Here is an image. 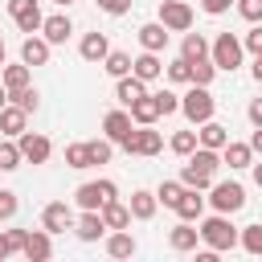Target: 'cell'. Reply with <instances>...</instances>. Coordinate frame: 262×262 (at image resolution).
<instances>
[{
  "label": "cell",
  "instance_id": "cell-1",
  "mask_svg": "<svg viewBox=\"0 0 262 262\" xmlns=\"http://www.w3.org/2000/svg\"><path fill=\"white\" fill-rule=\"evenodd\" d=\"M217 168H221V151H213V147H196V151L188 156V164L180 168V180H184L188 188H209L213 176H217Z\"/></svg>",
  "mask_w": 262,
  "mask_h": 262
},
{
  "label": "cell",
  "instance_id": "cell-2",
  "mask_svg": "<svg viewBox=\"0 0 262 262\" xmlns=\"http://www.w3.org/2000/svg\"><path fill=\"white\" fill-rule=\"evenodd\" d=\"M237 229H233V221H229V213H213V217H205L201 221V242L209 246V250H217V254H225V250H233L237 246Z\"/></svg>",
  "mask_w": 262,
  "mask_h": 262
},
{
  "label": "cell",
  "instance_id": "cell-3",
  "mask_svg": "<svg viewBox=\"0 0 262 262\" xmlns=\"http://www.w3.org/2000/svg\"><path fill=\"white\" fill-rule=\"evenodd\" d=\"M213 111H217V98L209 94V86H196V82H192V90H188V94H180V115H184L192 127L209 123V119H213Z\"/></svg>",
  "mask_w": 262,
  "mask_h": 262
},
{
  "label": "cell",
  "instance_id": "cell-4",
  "mask_svg": "<svg viewBox=\"0 0 262 262\" xmlns=\"http://www.w3.org/2000/svg\"><path fill=\"white\" fill-rule=\"evenodd\" d=\"M209 57L217 61V70H225V74H233L237 66H242V57H246V45L233 37V33H217V41L209 45Z\"/></svg>",
  "mask_w": 262,
  "mask_h": 262
},
{
  "label": "cell",
  "instance_id": "cell-5",
  "mask_svg": "<svg viewBox=\"0 0 262 262\" xmlns=\"http://www.w3.org/2000/svg\"><path fill=\"white\" fill-rule=\"evenodd\" d=\"M119 147H123L127 156H160V151H164V135L151 131V127H135Z\"/></svg>",
  "mask_w": 262,
  "mask_h": 262
},
{
  "label": "cell",
  "instance_id": "cell-6",
  "mask_svg": "<svg viewBox=\"0 0 262 262\" xmlns=\"http://www.w3.org/2000/svg\"><path fill=\"white\" fill-rule=\"evenodd\" d=\"M209 205H213L217 213H237V209L246 205V188H242L237 180H221V184H213Z\"/></svg>",
  "mask_w": 262,
  "mask_h": 262
},
{
  "label": "cell",
  "instance_id": "cell-7",
  "mask_svg": "<svg viewBox=\"0 0 262 262\" xmlns=\"http://www.w3.org/2000/svg\"><path fill=\"white\" fill-rule=\"evenodd\" d=\"M160 25L168 33H188L192 29V8L188 0H160Z\"/></svg>",
  "mask_w": 262,
  "mask_h": 262
},
{
  "label": "cell",
  "instance_id": "cell-8",
  "mask_svg": "<svg viewBox=\"0 0 262 262\" xmlns=\"http://www.w3.org/2000/svg\"><path fill=\"white\" fill-rule=\"evenodd\" d=\"M115 180H90V184H82L78 192H74V201L82 205V209H102L106 201H115Z\"/></svg>",
  "mask_w": 262,
  "mask_h": 262
},
{
  "label": "cell",
  "instance_id": "cell-9",
  "mask_svg": "<svg viewBox=\"0 0 262 262\" xmlns=\"http://www.w3.org/2000/svg\"><path fill=\"white\" fill-rule=\"evenodd\" d=\"M74 209L66 205V201H49L45 209H41V225L49 229V233H66V229H74Z\"/></svg>",
  "mask_w": 262,
  "mask_h": 262
},
{
  "label": "cell",
  "instance_id": "cell-10",
  "mask_svg": "<svg viewBox=\"0 0 262 262\" xmlns=\"http://www.w3.org/2000/svg\"><path fill=\"white\" fill-rule=\"evenodd\" d=\"M8 12H12V20H16V29H20V33H37V29L45 25V16H41L37 0H8Z\"/></svg>",
  "mask_w": 262,
  "mask_h": 262
},
{
  "label": "cell",
  "instance_id": "cell-11",
  "mask_svg": "<svg viewBox=\"0 0 262 262\" xmlns=\"http://www.w3.org/2000/svg\"><path fill=\"white\" fill-rule=\"evenodd\" d=\"M16 143H20V156H25L29 164H45V160L53 156V143H49L41 131H25V135H16Z\"/></svg>",
  "mask_w": 262,
  "mask_h": 262
},
{
  "label": "cell",
  "instance_id": "cell-12",
  "mask_svg": "<svg viewBox=\"0 0 262 262\" xmlns=\"http://www.w3.org/2000/svg\"><path fill=\"white\" fill-rule=\"evenodd\" d=\"M131 123H135V119H131V111H127V106H123V111H106V119H102V135H106L111 143H123V139L135 131Z\"/></svg>",
  "mask_w": 262,
  "mask_h": 262
},
{
  "label": "cell",
  "instance_id": "cell-13",
  "mask_svg": "<svg viewBox=\"0 0 262 262\" xmlns=\"http://www.w3.org/2000/svg\"><path fill=\"white\" fill-rule=\"evenodd\" d=\"M49 41L45 37H37V33H29L25 41H20V61L25 66H49Z\"/></svg>",
  "mask_w": 262,
  "mask_h": 262
},
{
  "label": "cell",
  "instance_id": "cell-14",
  "mask_svg": "<svg viewBox=\"0 0 262 262\" xmlns=\"http://www.w3.org/2000/svg\"><path fill=\"white\" fill-rule=\"evenodd\" d=\"M205 201H209V196H201V188H188V184H184V192H180V201H176V217H180V221H201Z\"/></svg>",
  "mask_w": 262,
  "mask_h": 262
},
{
  "label": "cell",
  "instance_id": "cell-15",
  "mask_svg": "<svg viewBox=\"0 0 262 262\" xmlns=\"http://www.w3.org/2000/svg\"><path fill=\"white\" fill-rule=\"evenodd\" d=\"M74 233H78L82 242H98V237L106 233V221H102V213H98V209H82V217L74 221Z\"/></svg>",
  "mask_w": 262,
  "mask_h": 262
},
{
  "label": "cell",
  "instance_id": "cell-16",
  "mask_svg": "<svg viewBox=\"0 0 262 262\" xmlns=\"http://www.w3.org/2000/svg\"><path fill=\"white\" fill-rule=\"evenodd\" d=\"M29 262H45L49 254H53V242H49V229L41 225V229H29V237H25V250H20Z\"/></svg>",
  "mask_w": 262,
  "mask_h": 262
},
{
  "label": "cell",
  "instance_id": "cell-17",
  "mask_svg": "<svg viewBox=\"0 0 262 262\" xmlns=\"http://www.w3.org/2000/svg\"><path fill=\"white\" fill-rule=\"evenodd\" d=\"M131 74H135L139 82H156V78L164 74V61H160V53H151V49H143L139 57H131Z\"/></svg>",
  "mask_w": 262,
  "mask_h": 262
},
{
  "label": "cell",
  "instance_id": "cell-18",
  "mask_svg": "<svg viewBox=\"0 0 262 262\" xmlns=\"http://www.w3.org/2000/svg\"><path fill=\"white\" fill-rule=\"evenodd\" d=\"M70 33H74V25H70V16H66V12L45 16V25H41V37H45L49 45H66V41H70Z\"/></svg>",
  "mask_w": 262,
  "mask_h": 262
},
{
  "label": "cell",
  "instance_id": "cell-19",
  "mask_svg": "<svg viewBox=\"0 0 262 262\" xmlns=\"http://www.w3.org/2000/svg\"><path fill=\"white\" fill-rule=\"evenodd\" d=\"M143 94H147V82H139L135 74L115 78V98H119V106H131V102H139Z\"/></svg>",
  "mask_w": 262,
  "mask_h": 262
},
{
  "label": "cell",
  "instance_id": "cell-20",
  "mask_svg": "<svg viewBox=\"0 0 262 262\" xmlns=\"http://www.w3.org/2000/svg\"><path fill=\"white\" fill-rule=\"evenodd\" d=\"M25 123H29V111H25V106H16V102H12V106H4V111H0V131H4L8 139L25 135Z\"/></svg>",
  "mask_w": 262,
  "mask_h": 262
},
{
  "label": "cell",
  "instance_id": "cell-21",
  "mask_svg": "<svg viewBox=\"0 0 262 262\" xmlns=\"http://www.w3.org/2000/svg\"><path fill=\"white\" fill-rule=\"evenodd\" d=\"M196 242H201V229H192V221H180V225L168 233V246H172L176 254H188V250H196Z\"/></svg>",
  "mask_w": 262,
  "mask_h": 262
},
{
  "label": "cell",
  "instance_id": "cell-22",
  "mask_svg": "<svg viewBox=\"0 0 262 262\" xmlns=\"http://www.w3.org/2000/svg\"><path fill=\"white\" fill-rule=\"evenodd\" d=\"M127 111H131V119H135L139 127H151V123L164 115V111H160V102H156V94H143V98H139V102H131Z\"/></svg>",
  "mask_w": 262,
  "mask_h": 262
},
{
  "label": "cell",
  "instance_id": "cell-23",
  "mask_svg": "<svg viewBox=\"0 0 262 262\" xmlns=\"http://www.w3.org/2000/svg\"><path fill=\"white\" fill-rule=\"evenodd\" d=\"M221 164H229V168H254V147L229 139V143L221 147Z\"/></svg>",
  "mask_w": 262,
  "mask_h": 262
},
{
  "label": "cell",
  "instance_id": "cell-24",
  "mask_svg": "<svg viewBox=\"0 0 262 262\" xmlns=\"http://www.w3.org/2000/svg\"><path fill=\"white\" fill-rule=\"evenodd\" d=\"M156 205H160L156 192H147V188H135V192H131V217H135V221H151V217H156Z\"/></svg>",
  "mask_w": 262,
  "mask_h": 262
},
{
  "label": "cell",
  "instance_id": "cell-25",
  "mask_svg": "<svg viewBox=\"0 0 262 262\" xmlns=\"http://www.w3.org/2000/svg\"><path fill=\"white\" fill-rule=\"evenodd\" d=\"M78 53H82L86 61H102V57L111 53V41H106V33H86V37H82V45H78Z\"/></svg>",
  "mask_w": 262,
  "mask_h": 262
},
{
  "label": "cell",
  "instance_id": "cell-26",
  "mask_svg": "<svg viewBox=\"0 0 262 262\" xmlns=\"http://www.w3.org/2000/svg\"><path fill=\"white\" fill-rule=\"evenodd\" d=\"M196 139H201V147H213V151H221L225 143H229V127H221V123H201V131H196Z\"/></svg>",
  "mask_w": 262,
  "mask_h": 262
},
{
  "label": "cell",
  "instance_id": "cell-27",
  "mask_svg": "<svg viewBox=\"0 0 262 262\" xmlns=\"http://www.w3.org/2000/svg\"><path fill=\"white\" fill-rule=\"evenodd\" d=\"M98 213H102L106 229H127V225H131V205H119V196H115V201H106Z\"/></svg>",
  "mask_w": 262,
  "mask_h": 262
},
{
  "label": "cell",
  "instance_id": "cell-28",
  "mask_svg": "<svg viewBox=\"0 0 262 262\" xmlns=\"http://www.w3.org/2000/svg\"><path fill=\"white\" fill-rule=\"evenodd\" d=\"M139 45H143V49H151V53H160V49L168 45V29H164L160 20L143 25V29H139Z\"/></svg>",
  "mask_w": 262,
  "mask_h": 262
},
{
  "label": "cell",
  "instance_id": "cell-29",
  "mask_svg": "<svg viewBox=\"0 0 262 262\" xmlns=\"http://www.w3.org/2000/svg\"><path fill=\"white\" fill-rule=\"evenodd\" d=\"M106 254H111V258H131V254H135V237H131L127 229H115V233L106 237Z\"/></svg>",
  "mask_w": 262,
  "mask_h": 262
},
{
  "label": "cell",
  "instance_id": "cell-30",
  "mask_svg": "<svg viewBox=\"0 0 262 262\" xmlns=\"http://www.w3.org/2000/svg\"><path fill=\"white\" fill-rule=\"evenodd\" d=\"M102 70H106L111 78H127V74H131V53H123V49H111V53L102 57Z\"/></svg>",
  "mask_w": 262,
  "mask_h": 262
},
{
  "label": "cell",
  "instance_id": "cell-31",
  "mask_svg": "<svg viewBox=\"0 0 262 262\" xmlns=\"http://www.w3.org/2000/svg\"><path fill=\"white\" fill-rule=\"evenodd\" d=\"M180 57H188V61L209 57V41H205L201 33H184V41H180Z\"/></svg>",
  "mask_w": 262,
  "mask_h": 262
},
{
  "label": "cell",
  "instance_id": "cell-32",
  "mask_svg": "<svg viewBox=\"0 0 262 262\" xmlns=\"http://www.w3.org/2000/svg\"><path fill=\"white\" fill-rule=\"evenodd\" d=\"M29 70H33V66H25V61H20V66H0V82H4L8 90H20V86H29Z\"/></svg>",
  "mask_w": 262,
  "mask_h": 262
},
{
  "label": "cell",
  "instance_id": "cell-33",
  "mask_svg": "<svg viewBox=\"0 0 262 262\" xmlns=\"http://www.w3.org/2000/svg\"><path fill=\"white\" fill-rule=\"evenodd\" d=\"M168 147H172V151H176V156H184V160H188V156H192V151H196V147H201V139H196V131H176V135H172V143H168Z\"/></svg>",
  "mask_w": 262,
  "mask_h": 262
},
{
  "label": "cell",
  "instance_id": "cell-34",
  "mask_svg": "<svg viewBox=\"0 0 262 262\" xmlns=\"http://www.w3.org/2000/svg\"><path fill=\"white\" fill-rule=\"evenodd\" d=\"M237 246H242L246 254L262 258V225H246V229H242V237H237Z\"/></svg>",
  "mask_w": 262,
  "mask_h": 262
},
{
  "label": "cell",
  "instance_id": "cell-35",
  "mask_svg": "<svg viewBox=\"0 0 262 262\" xmlns=\"http://www.w3.org/2000/svg\"><path fill=\"white\" fill-rule=\"evenodd\" d=\"M180 192H184V180H164V184L156 188V196H160V205H164V209H176Z\"/></svg>",
  "mask_w": 262,
  "mask_h": 262
},
{
  "label": "cell",
  "instance_id": "cell-36",
  "mask_svg": "<svg viewBox=\"0 0 262 262\" xmlns=\"http://www.w3.org/2000/svg\"><path fill=\"white\" fill-rule=\"evenodd\" d=\"M213 74H217V61H213V57H196V61H192V82H196V86H209Z\"/></svg>",
  "mask_w": 262,
  "mask_h": 262
},
{
  "label": "cell",
  "instance_id": "cell-37",
  "mask_svg": "<svg viewBox=\"0 0 262 262\" xmlns=\"http://www.w3.org/2000/svg\"><path fill=\"white\" fill-rule=\"evenodd\" d=\"M66 164L70 168H90L94 160H90V143H70L66 147Z\"/></svg>",
  "mask_w": 262,
  "mask_h": 262
},
{
  "label": "cell",
  "instance_id": "cell-38",
  "mask_svg": "<svg viewBox=\"0 0 262 262\" xmlns=\"http://www.w3.org/2000/svg\"><path fill=\"white\" fill-rule=\"evenodd\" d=\"M20 160H25V156H20V143H8V139H4V143H0V172L20 168Z\"/></svg>",
  "mask_w": 262,
  "mask_h": 262
},
{
  "label": "cell",
  "instance_id": "cell-39",
  "mask_svg": "<svg viewBox=\"0 0 262 262\" xmlns=\"http://www.w3.org/2000/svg\"><path fill=\"white\" fill-rule=\"evenodd\" d=\"M168 78H172V82H180V86H184V82H192V61H188V57H176V61L168 66Z\"/></svg>",
  "mask_w": 262,
  "mask_h": 262
},
{
  "label": "cell",
  "instance_id": "cell-40",
  "mask_svg": "<svg viewBox=\"0 0 262 262\" xmlns=\"http://www.w3.org/2000/svg\"><path fill=\"white\" fill-rule=\"evenodd\" d=\"M8 98H12L16 106H25V111H37V90H33V86H20V90H8Z\"/></svg>",
  "mask_w": 262,
  "mask_h": 262
},
{
  "label": "cell",
  "instance_id": "cell-41",
  "mask_svg": "<svg viewBox=\"0 0 262 262\" xmlns=\"http://www.w3.org/2000/svg\"><path fill=\"white\" fill-rule=\"evenodd\" d=\"M90 143V160L94 164H106L111 160V139H86Z\"/></svg>",
  "mask_w": 262,
  "mask_h": 262
},
{
  "label": "cell",
  "instance_id": "cell-42",
  "mask_svg": "<svg viewBox=\"0 0 262 262\" xmlns=\"http://www.w3.org/2000/svg\"><path fill=\"white\" fill-rule=\"evenodd\" d=\"M237 12H242L250 25H258V20H262V0H237Z\"/></svg>",
  "mask_w": 262,
  "mask_h": 262
},
{
  "label": "cell",
  "instance_id": "cell-43",
  "mask_svg": "<svg viewBox=\"0 0 262 262\" xmlns=\"http://www.w3.org/2000/svg\"><path fill=\"white\" fill-rule=\"evenodd\" d=\"M156 102H160V111H164V115H176V111H180V94H172V90H160V94H156Z\"/></svg>",
  "mask_w": 262,
  "mask_h": 262
},
{
  "label": "cell",
  "instance_id": "cell-44",
  "mask_svg": "<svg viewBox=\"0 0 262 262\" xmlns=\"http://www.w3.org/2000/svg\"><path fill=\"white\" fill-rule=\"evenodd\" d=\"M25 237H29V229H4V246H8V254L25 250Z\"/></svg>",
  "mask_w": 262,
  "mask_h": 262
},
{
  "label": "cell",
  "instance_id": "cell-45",
  "mask_svg": "<svg viewBox=\"0 0 262 262\" xmlns=\"http://www.w3.org/2000/svg\"><path fill=\"white\" fill-rule=\"evenodd\" d=\"M8 217H16V192L0 188V221H8Z\"/></svg>",
  "mask_w": 262,
  "mask_h": 262
},
{
  "label": "cell",
  "instance_id": "cell-46",
  "mask_svg": "<svg viewBox=\"0 0 262 262\" xmlns=\"http://www.w3.org/2000/svg\"><path fill=\"white\" fill-rule=\"evenodd\" d=\"M242 45H246V53H262V20L246 33V41H242Z\"/></svg>",
  "mask_w": 262,
  "mask_h": 262
},
{
  "label": "cell",
  "instance_id": "cell-47",
  "mask_svg": "<svg viewBox=\"0 0 262 262\" xmlns=\"http://www.w3.org/2000/svg\"><path fill=\"white\" fill-rule=\"evenodd\" d=\"M237 0H201V8L209 12V16H221V12H229Z\"/></svg>",
  "mask_w": 262,
  "mask_h": 262
},
{
  "label": "cell",
  "instance_id": "cell-48",
  "mask_svg": "<svg viewBox=\"0 0 262 262\" xmlns=\"http://www.w3.org/2000/svg\"><path fill=\"white\" fill-rule=\"evenodd\" d=\"M98 8H102V12H111V16H123V12L131 8V0H98Z\"/></svg>",
  "mask_w": 262,
  "mask_h": 262
},
{
  "label": "cell",
  "instance_id": "cell-49",
  "mask_svg": "<svg viewBox=\"0 0 262 262\" xmlns=\"http://www.w3.org/2000/svg\"><path fill=\"white\" fill-rule=\"evenodd\" d=\"M246 115H250V123H254V127H262V98H250Z\"/></svg>",
  "mask_w": 262,
  "mask_h": 262
},
{
  "label": "cell",
  "instance_id": "cell-50",
  "mask_svg": "<svg viewBox=\"0 0 262 262\" xmlns=\"http://www.w3.org/2000/svg\"><path fill=\"white\" fill-rule=\"evenodd\" d=\"M250 147H254V156H262V127H254V135H250Z\"/></svg>",
  "mask_w": 262,
  "mask_h": 262
},
{
  "label": "cell",
  "instance_id": "cell-51",
  "mask_svg": "<svg viewBox=\"0 0 262 262\" xmlns=\"http://www.w3.org/2000/svg\"><path fill=\"white\" fill-rule=\"evenodd\" d=\"M250 74H254V82L262 86V53H254V66H250Z\"/></svg>",
  "mask_w": 262,
  "mask_h": 262
},
{
  "label": "cell",
  "instance_id": "cell-52",
  "mask_svg": "<svg viewBox=\"0 0 262 262\" xmlns=\"http://www.w3.org/2000/svg\"><path fill=\"white\" fill-rule=\"evenodd\" d=\"M4 106H8V86L0 82V111H4Z\"/></svg>",
  "mask_w": 262,
  "mask_h": 262
},
{
  "label": "cell",
  "instance_id": "cell-53",
  "mask_svg": "<svg viewBox=\"0 0 262 262\" xmlns=\"http://www.w3.org/2000/svg\"><path fill=\"white\" fill-rule=\"evenodd\" d=\"M254 184L262 188V164H254Z\"/></svg>",
  "mask_w": 262,
  "mask_h": 262
},
{
  "label": "cell",
  "instance_id": "cell-54",
  "mask_svg": "<svg viewBox=\"0 0 262 262\" xmlns=\"http://www.w3.org/2000/svg\"><path fill=\"white\" fill-rule=\"evenodd\" d=\"M8 258V246H4V233H0V262Z\"/></svg>",
  "mask_w": 262,
  "mask_h": 262
},
{
  "label": "cell",
  "instance_id": "cell-55",
  "mask_svg": "<svg viewBox=\"0 0 262 262\" xmlns=\"http://www.w3.org/2000/svg\"><path fill=\"white\" fill-rule=\"evenodd\" d=\"M0 66H4V37H0Z\"/></svg>",
  "mask_w": 262,
  "mask_h": 262
},
{
  "label": "cell",
  "instance_id": "cell-56",
  "mask_svg": "<svg viewBox=\"0 0 262 262\" xmlns=\"http://www.w3.org/2000/svg\"><path fill=\"white\" fill-rule=\"evenodd\" d=\"M53 4H61V8H66V4H74V0H53Z\"/></svg>",
  "mask_w": 262,
  "mask_h": 262
}]
</instances>
